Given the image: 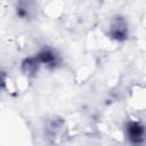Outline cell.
<instances>
[{"mask_svg": "<svg viewBox=\"0 0 146 146\" xmlns=\"http://www.w3.org/2000/svg\"><path fill=\"white\" fill-rule=\"evenodd\" d=\"M141 135H143V130L138 125L133 124V128H130V138L131 139H133V138L138 139L141 137Z\"/></svg>", "mask_w": 146, "mask_h": 146, "instance_id": "obj_1", "label": "cell"}]
</instances>
